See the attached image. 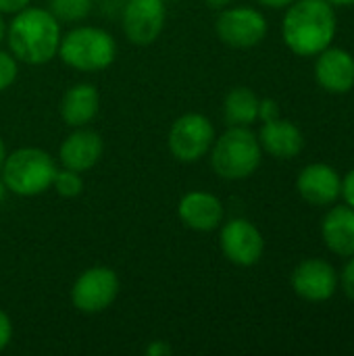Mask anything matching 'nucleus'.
<instances>
[{"mask_svg":"<svg viewBox=\"0 0 354 356\" xmlns=\"http://www.w3.org/2000/svg\"><path fill=\"white\" fill-rule=\"evenodd\" d=\"M290 284L298 298L307 302H325L338 292L340 280L332 263L323 259H307L296 265Z\"/></svg>","mask_w":354,"mask_h":356,"instance_id":"9b49d317","label":"nucleus"},{"mask_svg":"<svg viewBox=\"0 0 354 356\" xmlns=\"http://www.w3.org/2000/svg\"><path fill=\"white\" fill-rule=\"evenodd\" d=\"M257 138H259L263 152L280 161H290L298 156L305 148V136L300 127L282 117L263 121V127L257 134Z\"/></svg>","mask_w":354,"mask_h":356,"instance_id":"dca6fc26","label":"nucleus"},{"mask_svg":"<svg viewBox=\"0 0 354 356\" xmlns=\"http://www.w3.org/2000/svg\"><path fill=\"white\" fill-rule=\"evenodd\" d=\"M167 23L165 0H127L121 10V27L129 44L150 46Z\"/></svg>","mask_w":354,"mask_h":356,"instance_id":"9d476101","label":"nucleus"},{"mask_svg":"<svg viewBox=\"0 0 354 356\" xmlns=\"http://www.w3.org/2000/svg\"><path fill=\"white\" fill-rule=\"evenodd\" d=\"M340 198L344 200V204L353 207L354 209V169H351L340 184Z\"/></svg>","mask_w":354,"mask_h":356,"instance_id":"a878e982","label":"nucleus"},{"mask_svg":"<svg viewBox=\"0 0 354 356\" xmlns=\"http://www.w3.org/2000/svg\"><path fill=\"white\" fill-rule=\"evenodd\" d=\"M177 217L188 229L209 234L219 229L225 221V207L213 192L190 190L177 202Z\"/></svg>","mask_w":354,"mask_h":356,"instance_id":"f8f14e48","label":"nucleus"},{"mask_svg":"<svg viewBox=\"0 0 354 356\" xmlns=\"http://www.w3.org/2000/svg\"><path fill=\"white\" fill-rule=\"evenodd\" d=\"M269 31L267 17L252 6H225L215 19L217 38L236 50H248L259 46Z\"/></svg>","mask_w":354,"mask_h":356,"instance_id":"6e6552de","label":"nucleus"},{"mask_svg":"<svg viewBox=\"0 0 354 356\" xmlns=\"http://www.w3.org/2000/svg\"><path fill=\"white\" fill-rule=\"evenodd\" d=\"M332 4H338V6H354V0H328Z\"/></svg>","mask_w":354,"mask_h":356,"instance_id":"72a5a7b5","label":"nucleus"},{"mask_svg":"<svg viewBox=\"0 0 354 356\" xmlns=\"http://www.w3.org/2000/svg\"><path fill=\"white\" fill-rule=\"evenodd\" d=\"M209 161L217 177L227 181H242L252 177L261 167L263 148L250 127L227 125V129L215 138L209 150Z\"/></svg>","mask_w":354,"mask_h":356,"instance_id":"7ed1b4c3","label":"nucleus"},{"mask_svg":"<svg viewBox=\"0 0 354 356\" xmlns=\"http://www.w3.org/2000/svg\"><path fill=\"white\" fill-rule=\"evenodd\" d=\"M294 0H257V4L265 6V8H273V10H282L288 8Z\"/></svg>","mask_w":354,"mask_h":356,"instance_id":"c85d7f7f","label":"nucleus"},{"mask_svg":"<svg viewBox=\"0 0 354 356\" xmlns=\"http://www.w3.org/2000/svg\"><path fill=\"white\" fill-rule=\"evenodd\" d=\"M340 173L328 163H311L300 169L296 190L300 198L313 207H328L340 198Z\"/></svg>","mask_w":354,"mask_h":356,"instance_id":"4468645a","label":"nucleus"},{"mask_svg":"<svg viewBox=\"0 0 354 356\" xmlns=\"http://www.w3.org/2000/svg\"><path fill=\"white\" fill-rule=\"evenodd\" d=\"M94 0H48V10L61 23H79L92 13Z\"/></svg>","mask_w":354,"mask_h":356,"instance_id":"aec40b11","label":"nucleus"},{"mask_svg":"<svg viewBox=\"0 0 354 356\" xmlns=\"http://www.w3.org/2000/svg\"><path fill=\"white\" fill-rule=\"evenodd\" d=\"M100 111V92L90 81L73 83L65 90L61 98V119L67 127H86L90 125Z\"/></svg>","mask_w":354,"mask_h":356,"instance_id":"f3484780","label":"nucleus"},{"mask_svg":"<svg viewBox=\"0 0 354 356\" xmlns=\"http://www.w3.org/2000/svg\"><path fill=\"white\" fill-rule=\"evenodd\" d=\"M6 35V21H4V15H0V42L4 40Z\"/></svg>","mask_w":354,"mask_h":356,"instance_id":"473e14b6","label":"nucleus"},{"mask_svg":"<svg viewBox=\"0 0 354 356\" xmlns=\"http://www.w3.org/2000/svg\"><path fill=\"white\" fill-rule=\"evenodd\" d=\"M104 154V140L98 131L86 127H73V131L58 146V163L65 169L86 173L94 169Z\"/></svg>","mask_w":354,"mask_h":356,"instance_id":"ddd939ff","label":"nucleus"},{"mask_svg":"<svg viewBox=\"0 0 354 356\" xmlns=\"http://www.w3.org/2000/svg\"><path fill=\"white\" fill-rule=\"evenodd\" d=\"M13 321H10V317L6 315V311H2V307H0V353H4L8 346H10V342H13Z\"/></svg>","mask_w":354,"mask_h":356,"instance_id":"b1692460","label":"nucleus"},{"mask_svg":"<svg viewBox=\"0 0 354 356\" xmlns=\"http://www.w3.org/2000/svg\"><path fill=\"white\" fill-rule=\"evenodd\" d=\"M52 190H54L61 198H77V196L83 192V177H81L79 171L61 167V169L56 171V175H54Z\"/></svg>","mask_w":354,"mask_h":356,"instance_id":"412c9836","label":"nucleus"},{"mask_svg":"<svg viewBox=\"0 0 354 356\" xmlns=\"http://www.w3.org/2000/svg\"><path fill=\"white\" fill-rule=\"evenodd\" d=\"M121 292V282L115 269L106 265L88 267L71 286V305L83 315L104 313L115 305Z\"/></svg>","mask_w":354,"mask_h":356,"instance_id":"0eeeda50","label":"nucleus"},{"mask_svg":"<svg viewBox=\"0 0 354 356\" xmlns=\"http://www.w3.org/2000/svg\"><path fill=\"white\" fill-rule=\"evenodd\" d=\"M336 31V10L328 0H294L282 19L284 44L296 56H317L332 46Z\"/></svg>","mask_w":354,"mask_h":356,"instance_id":"f03ea898","label":"nucleus"},{"mask_svg":"<svg viewBox=\"0 0 354 356\" xmlns=\"http://www.w3.org/2000/svg\"><path fill=\"white\" fill-rule=\"evenodd\" d=\"M146 356H169L173 355V346L165 340H152L146 348H144Z\"/></svg>","mask_w":354,"mask_h":356,"instance_id":"bb28decb","label":"nucleus"},{"mask_svg":"<svg viewBox=\"0 0 354 356\" xmlns=\"http://www.w3.org/2000/svg\"><path fill=\"white\" fill-rule=\"evenodd\" d=\"M315 79L330 94H348L354 88V56L336 46H328L315 58Z\"/></svg>","mask_w":354,"mask_h":356,"instance_id":"2eb2a0df","label":"nucleus"},{"mask_svg":"<svg viewBox=\"0 0 354 356\" xmlns=\"http://www.w3.org/2000/svg\"><path fill=\"white\" fill-rule=\"evenodd\" d=\"M277 117H282L280 115L277 100H273V98H261V104H259V121H271V119H277Z\"/></svg>","mask_w":354,"mask_h":356,"instance_id":"393cba45","label":"nucleus"},{"mask_svg":"<svg viewBox=\"0 0 354 356\" xmlns=\"http://www.w3.org/2000/svg\"><path fill=\"white\" fill-rule=\"evenodd\" d=\"M58 167L52 154L38 146H21L6 154L0 177L8 194L19 198H35L52 190Z\"/></svg>","mask_w":354,"mask_h":356,"instance_id":"20e7f679","label":"nucleus"},{"mask_svg":"<svg viewBox=\"0 0 354 356\" xmlns=\"http://www.w3.org/2000/svg\"><path fill=\"white\" fill-rule=\"evenodd\" d=\"M259 104L261 98L255 90L246 86H236L223 98V119L227 125L250 127L259 121Z\"/></svg>","mask_w":354,"mask_h":356,"instance_id":"6ab92c4d","label":"nucleus"},{"mask_svg":"<svg viewBox=\"0 0 354 356\" xmlns=\"http://www.w3.org/2000/svg\"><path fill=\"white\" fill-rule=\"evenodd\" d=\"M19 65L21 63L8 50H0V92L8 90L17 81Z\"/></svg>","mask_w":354,"mask_h":356,"instance_id":"4be33fe9","label":"nucleus"},{"mask_svg":"<svg viewBox=\"0 0 354 356\" xmlns=\"http://www.w3.org/2000/svg\"><path fill=\"white\" fill-rule=\"evenodd\" d=\"M29 4L31 0H0V15H15Z\"/></svg>","mask_w":354,"mask_h":356,"instance_id":"cd10ccee","label":"nucleus"},{"mask_svg":"<svg viewBox=\"0 0 354 356\" xmlns=\"http://www.w3.org/2000/svg\"><path fill=\"white\" fill-rule=\"evenodd\" d=\"M6 154H8V150H6V144H4V140L0 138V171H2V165H4V159H6Z\"/></svg>","mask_w":354,"mask_h":356,"instance_id":"7c9ffc66","label":"nucleus"},{"mask_svg":"<svg viewBox=\"0 0 354 356\" xmlns=\"http://www.w3.org/2000/svg\"><path fill=\"white\" fill-rule=\"evenodd\" d=\"M338 280H340V286H342L344 294H346L351 300H354V254L353 257H348V261H346L342 273L338 275Z\"/></svg>","mask_w":354,"mask_h":356,"instance_id":"5701e85b","label":"nucleus"},{"mask_svg":"<svg viewBox=\"0 0 354 356\" xmlns=\"http://www.w3.org/2000/svg\"><path fill=\"white\" fill-rule=\"evenodd\" d=\"M56 56L73 71H104L117 58V40L111 31L102 27L75 25L61 35Z\"/></svg>","mask_w":354,"mask_h":356,"instance_id":"39448f33","label":"nucleus"},{"mask_svg":"<svg viewBox=\"0 0 354 356\" xmlns=\"http://www.w3.org/2000/svg\"><path fill=\"white\" fill-rule=\"evenodd\" d=\"M6 21V44L8 52L23 65L40 67L48 65L58 54L61 44V21L42 6H25L10 15Z\"/></svg>","mask_w":354,"mask_h":356,"instance_id":"f257e3e1","label":"nucleus"},{"mask_svg":"<svg viewBox=\"0 0 354 356\" xmlns=\"http://www.w3.org/2000/svg\"><path fill=\"white\" fill-rule=\"evenodd\" d=\"M234 0H204V4L209 6V8H213V10H221V8H225V6H230Z\"/></svg>","mask_w":354,"mask_h":356,"instance_id":"c756f323","label":"nucleus"},{"mask_svg":"<svg viewBox=\"0 0 354 356\" xmlns=\"http://www.w3.org/2000/svg\"><path fill=\"white\" fill-rule=\"evenodd\" d=\"M215 138H217V129L207 115L184 113L169 127L167 148L175 161L184 165H192L209 154Z\"/></svg>","mask_w":354,"mask_h":356,"instance_id":"423d86ee","label":"nucleus"},{"mask_svg":"<svg viewBox=\"0 0 354 356\" xmlns=\"http://www.w3.org/2000/svg\"><path fill=\"white\" fill-rule=\"evenodd\" d=\"M321 238L330 252L338 257L354 254V209L348 204L332 207L321 221Z\"/></svg>","mask_w":354,"mask_h":356,"instance_id":"a211bd4d","label":"nucleus"},{"mask_svg":"<svg viewBox=\"0 0 354 356\" xmlns=\"http://www.w3.org/2000/svg\"><path fill=\"white\" fill-rule=\"evenodd\" d=\"M219 248L232 265L255 267L265 254V238L252 221L234 217L219 227Z\"/></svg>","mask_w":354,"mask_h":356,"instance_id":"1a4fd4ad","label":"nucleus"},{"mask_svg":"<svg viewBox=\"0 0 354 356\" xmlns=\"http://www.w3.org/2000/svg\"><path fill=\"white\" fill-rule=\"evenodd\" d=\"M6 196H8V190H6V186H4V181H2V177H0V204L6 200Z\"/></svg>","mask_w":354,"mask_h":356,"instance_id":"2f4dec72","label":"nucleus"}]
</instances>
